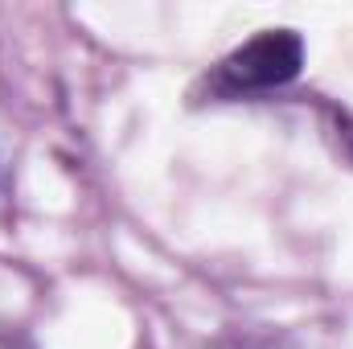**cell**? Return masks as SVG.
Instances as JSON below:
<instances>
[{
  "mask_svg": "<svg viewBox=\"0 0 353 349\" xmlns=\"http://www.w3.org/2000/svg\"><path fill=\"white\" fill-rule=\"evenodd\" d=\"M341 140H345V148L353 157V115H341Z\"/></svg>",
  "mask_w": 353,
  "mask_h": 349,
  "instance_id": "2",
  "label": "cell"
},
{
  "mask_svg": "<svg viewBox=\"0 0 353 349\" xmlns=\"http://www.w3.org/2000/svg\"><path fill=\"white\" fill-rule=\"evenodd\" d=\"M239 349H283L279 341H243Z\"/></svg>",
  "mask_w": 353,
  "mask_h": 349,
  "instance_id": "3",
  "label": "cell"
},
{
  "mask_svg": "<svg viewBox=\"0 0 353 349\" xmlns=\"http://www.w3.org/2000/svg\"><path fill=\"white\" fill-rule=\"evenodd\" d=\"M304 66V41L292 29H263L247 46H239L222 62V79L234 90H271L283 87Z\"/></svg>",
  "mask_w": 353,
  "mask_h": 349,
  "instance_id": "1",
  "label": "cell"
}]
</instances>
